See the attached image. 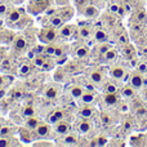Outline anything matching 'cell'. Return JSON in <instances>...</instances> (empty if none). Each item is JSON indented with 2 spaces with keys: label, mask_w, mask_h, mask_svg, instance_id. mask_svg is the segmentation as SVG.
<instances>
[{
  "label": "cell",
  "mask_w": 147,
  "mask_h": 147,
  "mask_svg": "<svg viewBox=\"0 0 147 147\" xmlns=\"http://www.w3.org/2000/svg\"><path fill=\"white\" fill-rule=\"evenodd\" d=\"M121 94L124 98H132L134 96V88L132 85L130 86H125V88L121 89Z\"/></svg>",
  "instance_id": "obj_35"
},
{
  "label": "cell",
  "mask_w": 147,
  "mask_h": 147,
  "mask_svg": "<svg viewBox=\"0 0 147 147\" xmlns=\"http://www.w3.org/2000/svg\"><path fill=\"white\" fill-rule=\"evenodd\" d=\"M12 48L14 52H17V53H22V52H25L26 49H27V40H26V38L23 35H16L14 40H13L12 43Z\"/></svg>",
  "instance_id": "obj_6"
},
{
  "label": "cell",
  "mask_w": 147,
  "mask_h": 147,
  "mask_svg": "<svg viewBox=\"0 0 147 147\" xmlns=\"http://www.w3.org/2000/svg\"><path fill=\"white\" fill-rule=\"evenodd\" d=\"M51 0H28L26 10L31 16H39L49 8Z\"/></svg>",
  "instance_id": "obj_1"
},
{
  "label": "cell",
  "mask_w": 147,
  "mask_h": 147,
  "mask_svg": "<svg viewBox=\"0 0 147 147\" xmlns=\"http://www.w3.org/2000/svg\"><path fill=\"white\" fill-rule=\"evenodd\" d=\"M72 129L71 124L67 121H65V120H59V121H57L56 124H53V133L57 136H65L67 134V133H70Z\"/></svg>",
  "instance_id": "obj_5"
},
{
  "label": "cell",
  "mask_w": 147,
  "mask_h": 147,
  "mask_svg": "<svg viewBox=\"0 0 147 147\" xmlns=\"http://www.w3.org/2000/svg\"><path fill=\"white\" fill-rule=\"evenodd\" d=\"M4 28H5V27H4V26H3V25H1V23H0V34L3 32V30H4Z\"/></svg>",
  "instance_id": "obj_49"
},
{
  "label": "cell",
  "mask_w": 147,
  "mask_h": 147,
  "mask_svg": "<svg viewBox=\"0 0 147 147\" xmlns=\"http://www.w3.org/2000/svg\"><path fill=\"white\" fill-rule=\"evenodd\" d=\"M94 141H96V142H93V145H96V146H103L107 143V138H105V137H98Z\"/></svg>",
  "instance_id": "obj_42"
},
{
  "label": "cell",
  "mask_w": 147,
  "mask_h": 147,
  "mask_svg": "<svg viewBox=\"0 0 147 147\" xmlns=\"http://www.w3.org/2000/svg\"><path fill=\"white\" fill-rule=\"evenodd\" d=\"M16 35L17 34L13 30H9V28H4L3 32L0 34V45H12L13 40H14Z\"/></svg>",
  "instance_id": "obj_7"
},
{
  "label": "cell",
  "mask_w": 147,
  "mask_h": 147,
  "mask_svg": "<svg viewBox=\"0 0 147 147\" xmlns=\"http://www.w3.org/2000/svg\"><path fill=\"white\" fill-rule=\"evenodd\" d=\"M40 123H41L40 119H38V117H35V116H30V117H26L25 127L30 130H35L36 127H38Z\"/></svg>",
  "instance_id": "obj_25"
},
{
  "label": "cell",
  "mask_w": 147,
  "mask_h": 147,
  "mask_svg": "<svg viewBox=\"0 0 147 147\" xmlns=\"http://www.w3.org/2000/svg\"><path fill=\"white\" fill-rule=\"evenodd\" d=\"M47 57H48V56H45V54H43V53H41V54H35V56H34V58L31 59V62H32V65L35 67H38V69H41V66L44 65Z\"/></svg>",
  "instance_id": "obj_26"
},
{
  "label": "cell",
  "mask_w": 147,
  "mask_h": 147,
  "mask_svg": "<svg viewBox=\"0 0 147 147\" xmlns=\"http://www.w3.org/2000/svg\"><path fill=\"white\" fill-rule=\"evenodd\" d=\"M103 102L107 106H115V105H117L120 102V99L116 93H105Z\"/></svg>",
  "instance_id": "obj_21"
},
{
  "label": "cell",
  "mask_w": 147,
  "mask_h": 147,
  "mask_svg": "<svg viewBox=\"0 0 147 147\" xmlns=\"http://www.w3.org/2000/svg\"><path fill=\"white\" fill-rule=\"evenodd\" d=\"M59 120H65V111L62 109L54 110V111L52 112V114H49L48 117H47V121H48L49 124H56Z\"/></svg>",
  "instance_id": "obj_15"
},
{
  "label": "cell",
  "mask_w": 147,
  "mask_h": 147,
  "mask_svg": "<svg viewBox=\"0 0 147 147\" xmlns=\"http://www.w3.org/2000/svg\"><path fill=\"white\" fill-rule=\"evenodd\" d=\"M67 92H69V94L74 99H79L81 96H83L84 92H85V88H84L83 85L72 84V85H70L69 88H67Z\"/></svg>",
  "instance_id": "obj_14"
},
{
  "label": "cell",
  "mask_w": 147,
  "mask_h": 147,
  "mask_svg": "<svg viewBox=\"0 0 147 147\" xmlns=\"http://www.w3.org/2000/svg\"><path fill=\"white\" fill-rule=\"evenodd\" d=\"M119 110L121 112H128V111H129V105H128V103H120Z\"/></svg>",
  "instance_id": "obj_45"
},
{
  "label": "cell",
  "mask_w": 147,
  "mask_h": 147,
  "mask_svg": "<svg viewBox=\"0 0 147 147\" xmlns=\"http://www.w3.org/2000/svg\"><path fill=\"white\" fill-rule=\"evenodd\" d=\"M111 48H112V47L110 45L107 41H103V43H99V45L97 47V51H98L99 54H102V56H103V54L106 53L107 51H110Z\"/></svg>",
  "instance_id": "obj_36"
},
{
  "label": "cell",
  "mask_w": 147,
  "mask_h": 147,
  "mask_svg": "<svg viewBox=\"0 0 147 147\" xmlns=\"http://www.w3.org/2000/svg\"><path fill=\"white\" fill-rule=\"evenodd\" d=\"M65 76H66V72H65L63 69H58L54 74V79H56V81H62L65 80Z\"/></svg>",
  "instance_id": "obj_39"
},
{
  "label": "cell",
  "mask_w": 147,
  "mask_h": 147,
  "mask_svg": "<svg viewBox=\"0 0 147 147\" xmlns=\"http://www.w3.org/2000/svg\"><path fill=\"white\" fill-rule=\"evenodd\" d=\"M116 57H117V52L115 51L114 48H111L110 51H107L106 53L103 54V61L110 63V62H114L115 59H116Z\"/></svg>",
  "instance_id": "obj_28"
},
{
  "label": "cell",
  "mask_w": 147,
  "mask_h": 147,
  "mask_svg": "<svg viewBox=\"0 0 147 147\" xmlns=\"http://www.w3.org/2000/svg\"><path fill=\"white\" fill-rule=\"evenodd\" d=\"M57 35H58L57 28L49 26V27H43L40 31H39L38 39H39V41L43 44H51V43H54V41H56Z\"/></svg>",
  "instance_id": "obj_3"
},
{
  "label": "cell",
  "mask_w": 147,
  "mask_h": 147,
  "mask_svg": "<svg viewBox=\"0 0 147 147\" xmlns=\"http://www.w3.org/2000/svg\"><path fill=\"white\" fill-rule=\"evenodd\" d=\"M136 112H137V116H143V115L147 114V109L143 106H140V107H137V111Z\"/></svg>",
  "instance_id": "obj_44"
},
{
  "label": "cell",
  "mask_w": 147,
  "mask_h": 147,
  "mask_svg": "<svg viewBox=\"0 0 147 147\" xmlns=\"http://www.w3.org/2000/svg\"><path fill=\"white\" fill-rule=\"evenodd\" d=\"M143 97H145V99H147V88L145 89V93H143Z\"/></svg>",
  "instance_id": "obj_50"
},
{
  "label": "cell",
  "mask_w": 147,
  "mask_h": 147,
  "mask_svg": "<svg viewBox=\"0 0 147 147\" xmlns=\"http://www.w3.org/2000/svg\"><path fill=\"white\" fill-rule=\"evenodd\" d=\"M18 138H20V141H22L23 143H27V145L28 143H32L34 141H35L32 130L27 129L26 127L20 128V129H18Z\"/></svg>",
  "instance_id": "obj_9"
},
{
  "label": "cell",
  "mask_w": 147,
  "mask_h": 147,
  "mask_svg": "<svg viewBox=\"0 0 147 147\" xmlns=\"http://www.w3.org/2000/svg\"><path fill=\"white\" fill-rule=\"evenodd\" d=\"M94 114V109L90 106V105H84L83 107L79 109V115L80 117H84V119H90Z\"/></svg>",
  "instance_id": "obj_23"
},
{
  "label": "cell",
  "mask_w": 147,
  "mask_h": 147,
  "mask_svg": "<svg viewBox=\"0 0 147 147\" xmlns=\"http://www.w3.org/2000/svg\"><path fill=\"white\" fill-rule=\"evenodd\" d=\"M27 10L23 9V8H10L9 12L5 14V23H7L9 27H13L17 22H20L26 14H27Z\"/></svg>",
  "instance_id": "obj_2"
},
{
  "label": "cell",
  "mask_w": 147,
  "mask_h": 147,
  "mask_svg": "<svg viewBox=\"0 0 147 147\" xmlns=\"http://www.w3.org/2000/svg\"><path fill=\"white\" fill-rule=\"evenodd\" d=\"M103 90H105V93H116L117 86L112 83H106L103 85Z\"/></svg>",
  "instance_id": "obj_38"
},
{
  "label": "cell",
  "mask_w": 147,
  "mask_h": 147,
  "mask_svg": "<svg viewBox=\"0 0 147 147\" xmlns=\"http://www.w3.org/2000/svg\"><path fill=\"white\" fill-rule=\"evenodd\" d=\"M93 38L97 43H103V41H107V34L103 30H96Z\"/></svg>",
  "instance_id": "obj_30"
},
{
  "label": "cell",
  "mask_w": 147,
  "mask_h": 147,
  "mask_svg": "<svg viewBox=\"0 0 147 147\" xmlns=\"http://www.w3.org/2000/svg\"><path fill=\"white\" fill-rule=\"evenodd\" d=\"M110 75H111L114 79L123 80V79L125 78V75H127V71H125V69L123 66H114V67H111V70H110Z\"/></svg>",
  "instance_id": "obj_18"
},
{
  "label": "cell",
  "mask_w": 147,
  "mask_h": 147,
  "mask_svg": "<svg viewBox=\"0 0 147 147\" xmlns=\"http://www.w3.org/2000/svg\"><path fill=\"white\" fill-rule=\"evenodd\" d=\"M34 138L35 140H40V138H49L51 134L53 133V128L51 127L48 121H41L40 124L36 127L35 130H32Z\"/></svg>",
  "instance_id": "obj_4"
},
{
  "label": "cell",
  "mask_w": 147,
  "mask_h": 147,
  "mask_svg": "<svg viewBox=\"0 0 147 147\" xmlns=\"http://www.w3.org/2000/svg\"><path fill=\"white\" fill-rule=\"evenodd\" d=\"M81 13H83V16L86 18H96L97 16L99 14V10L97 9L94 5H85V7L83 8V10H81Z\"/></svg>",
  "instance_id": "obj_20"
},
{
  "label": "cell",
  "mask_w": 147,
  "mask_h": 147,
  "mask_svg": "<svg viewBox=\"0 0 147 147\" xmlns=\"http://www.w3.org/2000/svg\"><path fill=\"white\" fill-rule=\"evenodd\" d=\"M56 44L54 43H51V44H45L44 47V54L48 57H53L54 56V52H56Z\"/></svg>",
  "instance_id": "obj_32"
},
{
  "label": "cell",
  "mask_w": 147,
  "mask_h": 147,
  "mask_svg": "<svg viewBox=\"0 0 147 147\" xmlns=\"http://www.w3.org/2000/svg\"><path fill=\"white\" fill-rule=\"evenodd\" d=\"M89 80H90L94 85H101L105 80V76L101 71H97L96 70V71H92L89 74Z\"/></svg>",
  "instance_id": "obj_22"
},
{
  "label": "cell",
  "mask_w": 147,
  "mask_h": 147,
  "mask_svg": "<svg viewBox=\"0 0 147 147\" xmlns=\"http://www.w3.org/2000/svg\"><path fill=\"white\" fill-rule=\"evenodd\" d=\"M13 80L12 76H7V75H0V89H4L8 84H10Z\"/></svg>",
  "instance_id": "obj_37"
},
{
  "label": "cell",
  "mask_w": 147,
  "mask_h": 147,
  "mask_svg": "<svg viewBox=\"0 0 147 147\" xmlns=\"http://www.w3.org/2000/svg\"><path fill=\"white\" fill-rule=\"evenodd\" d=\"M9 9H10V4H4V3H1V4H0V16H5L9 12Z\"/></svg>",
  "instance_id": "obj_41"
},
{
  "label": "cell",
  "mask_w": 147,
  "mask_h": 147,
  "mask_svg": "<svg viewBox=\"0 0 147 147\" xmlns=\"http://www.w3.org/2000/svg\"><path fill=\"white\" fill-rule=\"evenodd\" d=\"M130 85L133 86L134 89H141L143 86V78L142 74L140 72H134L132 76H130Z\"/></svg>",
  "instance_id": "obj_19"
},
{
  "label": "cell",
  "mask_w": 147,
  "mask_h": 147,
  "mask_svg": "<svg viewBox=\"0 0 147 147\" xmlns=\"http://www.w3.org/2000/svg\"><path fill=\"white\" fill-rule=\"evenodd\" d=\"M79 101H80L83 105H92L94 101H96V96H94V93L90 90L84 92L83 96L79 98Z\"/></svg>",
  "instance_id": "obj_24"
},
{
  "label": "cell",
  "mask_w": 147,
  "mask_h": 147,
  "mask_svg": "<svg viewBox=\"0 0 147 147\" xmlns=\"http://www.w3.org/2000/svg\"><path fill=\"white\" fill-rule=\"evenodd\" d=\"M56 65H57V62H56V59H54V57H53V58L47 57L44 65L41 66V70H44V71H51V70H53L54 67H56Z\"/></svg>",
  "instance_id": "obj_27"
},
{
  "label": "cell",
  "mask_w": 147,
  "mask_h": 147,
  "mask_svg": "<svg viewBox=\"0 0 147 147\" xmlns=\"http://www.w3.org/2000/svg\"><path fill=\"white\" fill-rule=\"evenodd\" d=\"M137 71L140 74H146L147 72V63H140L137 66Z\"/></svg>",
  "instance_id": "obj_43"
},
{
  "label": "cell",
  "mask_w": 147,
  "mask_h": 147,
  "mask_svg": "<svg viewBox=\"0 0 147 147\" xmlns=\"http://www.w3.org/2000/svg\"><path fill=\"white\" fill-rule=\"evenodd\" d=\"M125 128H127V129L128 128H130V123H127V124H125Z\"/></svg>",
  "instance_id": "obj_51"
},
{
  "label": "cell",
  "mask_w": 147,
  "mask_h": 147,
  "mask_svg": "<svg viewBox=\"0 0 147 147\" xmlns=\"http://www.w3.org/2000/svg\"><path fill=\"white\" fill-rule=\"evenodd\" d=\"M102 121H103L105 124H110V123H111V117H110L109 115L103 114V115H102Z\"/></svg>",
  "instance_id": "obj_46"
},
{
  "label": "cell",
  "mask_w": 147,
  "mask_h": 147,
  "mask_svg": "<svg viewBox=\"0 0 147 147\" xmlns=\"http://www.w3.org/2000/svg\"><path fill=\"white\" fill-rule=\"evenodd\" d=\"M145 16H146L145 10H141V12H140V14H137V18H138V21H142L143 18H145Z\"/></svg>",
  "instance_id": "obj_47"
},
{
  "label": "cell",
  "mask_w": 147,
  "mask_h": 147,
  "mask_svg": "<svg viewBox=\"0 0 147 147\" xmlns=\"http://www.w3.org/2000/svg\"><path fill=\"white\" fill-rule=\"evenodd\" d=\"M54 14L58 16V17H61L65 22H67L70 18H72L74 10H72L71 7H65V8H61V9H57L56 12H54Z\"/></svg>",
  "instance_id": "obj_17"
},
{
  "label": "cell",
  "mask_w": 147,
  "mask_h": 147,
  "mask_svg": "<svg viewBox=\"0 0 147 147\" xmlns=\"http://www.w3.org/2000/svg\"><path fill=\"white\" fill-rule=\"evenodd\" d=\"M75 32H76V26H74V25L63 23V25L59 27V35L65 39H70Z\"/></svg>",
  "instance_id": "obj_13"
},
{
  "label": "cell",
  "mask_w": 147,
  "mask_h": 147,
  "mask_svg": "<svg viewBox=\"0 0 147 147\" xmlns=\"http://www.w3.org/2000/svg\"><path fill=\"white\" fill-rule=\"evenodd\" d=\"M8 1H9L10 4H20L22 0H8Z\"/></svg>",
  "instance_id": "obj_48"
},
{
  "label": "cell",
  "mask_w": 147,
  "mask_h": 147,
  "mask_svg": "<svg viewBox=\"0 0 147 147\" xmlns=\"http://www.w3.org/2000/svg\"><path fill=\"white\" fill-rule=\"evenodd\" d=\"M75 54L78 58H85L89 54V48L86 45H79L78 48L75 49Z\"/></svg>",
  "instance_id": "obj_29"
},
{
  "label": "cell",
  "mask_w": 147,
  "mask_h": 147,
  "mask_svg": "<svg viewBox=\"0 0 147 147\" xmlns=\"http://www.w3.org/2000/svg\"><path fill=\"white\" fill-rule=\"evenodd\" d=\"M22 115H23L25 117L35 116V109H34L32 106H30V105H27V106H23V109H22Z\"/></svg>",
  "instance_id": "obj_34"
},
{
  "label": "cell",
  "mask_w": 147,
  "mask_h": 147,
  "mask_svg": "<svg viewBox=\"0 0 147 147\" xmlns=\"http://www.w3.org/2000/svg\"><path fill=\"white\" fill-rule=\"evenodd\" d=\"M59 141H61L59 145H62V146H75V145H78L79 137L76 133L70 132V133H67V134L62 136V138Z\"/></svg>",
  "instance_id": "obj_11"
},
{
  "label": "cell",
  "mask_w": 147,
  "mask_h": 147,
  "mask_svg": "<svg viewBox=\"0 0 147 147\" xmlns=\"http://www.w3.org/2000/svg\"><path fill=\"white\" fill-rule=\"evenodd\" d=\"M31 145L36 147H49V146H53V142L47 141V138H40V140H35V142H32Z\"/></svg>",
  "instance_id": "obj_33"
},
{
  "label": "cell",
  "mask_w": 147,
  "mask_h": 147,
  "mask_svg": "<svg viewBox=\"0 0 147 147\" xmlns=\"http://www.w3.org/2000/svg\"><path fill=\"white\" fill-rule=\"evenodd\" d=\"M59 89H61V86H59L58 84H51V85H47L43 90V96L48 99H54V98L58 97L59 92H61Z\"/></svg>",
  "instance_id": "obj_8"
},
{
  "label": "cell",
  "mask_w": 147,
  "mask_h": 147,
  "mask_svg": "<svg viewBox=\"0 0 147 147\" xmlns=\"http://www.w3.org/2000/svg\"><path fill=\"white\" fill-rule=\"evenodd\" d=\"M32 62H22V63H20V66L17 67V75L21 76V78H26V76H28L31 72H32Z\"/></svg>",
  "instance_id": "obj_12"
},
{
  "label": "cell",
  "mask_w": 147,
  "mask_h": 147,
  "mask_svg": "<svg viewBox=\"0 0 147 147\" xmlns=\"http://www.w3.org/2000/svg\"><path fill=\"white\" fill-rule=\"evenodd\" d=\"M21 145L20 138H14L13 136H0V147H8V146H18Z\"/></svg>",
  "instance_id": "obj_16"
},
{
  "label": "cell",
  "mask_w": 147,
  "mask_h": 147,
  "mask_svg": "<svg viewBox=\"0 0 147 147\" xmlns=\"http://www.w3.org/2000/svg\"><path fill=\"white\" fill-rule=\"evenodd\" d=\"M76 132L79 133V134H86V133H89L92 130V128H93V125H92L90 120L89 119H84L83 120H79L78 123H76Z\"/></svg>",
  "instance_id": "obj_10"
},
{
  "label": "cell",
  "mask_w": 147,
  "mask_h": 147,
  "mask_svg": "<svg viewBox=\"0 0 147 147\" xmlns=\"http://www.w3.org/2000/svg\"><path fill=\"white\" fill-rule=\"evenodd\" d=\"M79 36L81 39H89L92 36V28L88 26H83L79 28Z\"/></svg>",
  "instance_id": "obj_31"
},
{
  "label": "cell",
  "mask_w": 147,
  "mask_h": 147,
  "mask_svg": "<svg viewBox=\"0 0 147 147\" xmlns=\"http://www.w3.org/2000/svg\"><path fill=\"white\" fill-rule=\"evenodd\" d=\"M0 136H13L12 127H1L0 128Z\"/></svg>",
  "instance_id": "obj_40"
}]
</instances>
